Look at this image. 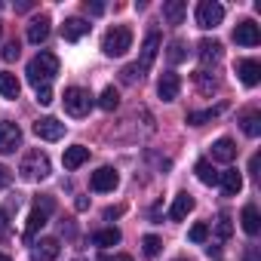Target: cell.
<instances>
[{
	"instance_id": "obj_1",
	"label": "cell",
	"mask_w": 261,
	"mask_h": 261,
	"mask_svg": "<svg viewBox=\"0 0 261 261\" xmlns=\"http://www.w3.org/2000/svg\"><path fill=\"white\" fill-rule=\"evenodd\" d=\"M56 74H59V56L56 53H40L28 62V80H31L34 89L49 86L56 80Z\"/></svg>"
},
{
	"instance_id": "obj_2",
	"label": "cell",
	"mask_w": 261,
	"mask_h": 261,
	"mask_svg": "<svg viewBox=\"0 0 261 261\" xmlns=\"http://www.w3.org/2000/svg\"><path fill=\"white\" fill-rule=\"evenodd\" d=\"M129 46H133V31L123 28V25H114V28L105 34V40H101V49H105V56H111V59L123 56Z\"/></svg>"
},
{
	"instance_id": "obj_3",
	"label": "cell",
	"mask_w": 261,
	"mask_h": 261,
	"mask_svg": "<svg viewBox=\"0 0 261 261\" xmlns=\"http://www.w3.org/2000/svg\"><path fill=\"white\" fill-rule=\"evenodd\" d=\"M19 172H22V178H28V181H40V178L49 175V157H46L43 151H28L25 160H22V166H19Z\"/></svg>"
},
{
	"instance_id": "obj_4",
	"label": "cell",
	"mask_w": 261,
	"mask_h": 261,
	"mask_svg": "<svg viewBox=\"0 0 261 261\" xmlns=\"http://www.w3.org/2000/svg\"><path fill=\"white\" fill-rule=\"evenodd\" d=\"M89 108H92V95H89V89H80V86L65 89V111H68L71 117H86Z\"/></svg>"
},
{
	"instance_id": "obj_5",
	"label": "cell",
	"mask_w": 261,
	"mask_h": 261,
	"mask_svg": "<svg viewBox=\"0 0 261 261\" xmlns=\"http://www.w3.org/2000/svg\"><path fill=\"white\" fill-rule=\"evenodd\" d=\"M56 209V203H53V197H40L37 203H34V209H31V215H28V227H25V240H31L43 224H46V218H49V212Z\"/></svg>"
},
{
	"instance_id": "obj_6",
	"label": "cell",
	"mask_w": 261,
	"mask_h": 261,
	"mask_svg": "<svg viewBox=\"0 0 261 261\" xmlns=\"http://www.w3.org/2000/svg\"><path fill=\"white\" fill-rule=\"evenodd\" d=\"M221 19H224V7L215 4V0H203L197 7V25L200 28H215V25H221Z\"/></svg>"
},
{
	"instance_id": "obj_7",
	"label": "cell",
	"mask_w": 261,
	"mask_h": 261,
	"mask_svg": "<svg viewBox=\"0 0 261 261\" xmlns=\"http://www.w3.org/2000/svg\"><path fill=\"white\" fill-rule=\"evenodd\" d=\"M22 145V129L10 120L0 123V154H13L16 148Z\"/></svg>"
},
{
	"instance_id": "obj_8",
	"label": "cell",
	"mask_w": 261,
	"mask_h": 261,
	"mask_svg": "<svg viewBox=\"0 0 261 261\" xmlns=\"http://www.w3.org/2000/svg\"><path fill=\"white\" fill-rule=\"evenodd\" d=\"M34 136L43 139V142H59L65 136V123H59L56 117H43L34 123Z\"/></svg>"
},
{
	"instance_id": "obj_9",
	"label": "cell",
	"mask_w": 261,
	"mask_h": 261,
	"mask_svg": "<svg viewBox=\"0 0 261 261\" xmlns=\"http://www.w3.org/2000/svg\"><path fill=\"white\" fill-rule=\"evenodd\" d=\"M117 185H120V175H117L111 166L95 169V172H92V178H89V188H92V191H98V194H108V191H114Z\"/></svg>"
},
{
	"instance_id": "obj_10",
	"label": "cell",
	"mask_w": 261,
	"mask_h": 261,
	"mask_svg": "<svg viewBox=\"0 0 261 261\" xmlns=\"http://www.w3.org/2000/svg\"><path fill=\"white\" fill-rule=\"evenodd\" d=\"M233 40L240 43V46H258L261 43V34H258V25L255 22H240L237 28H233Z\"/></svg>"
},
{
	"instance_id": "obj_11",
	"label": "cell",
	"mask_w": 261,
	"mask_h": 261,
	"mask_svg": "<svg viewBox=\"0 0 261 261\" xmlns=\"http://www.w3.org/2000/svg\"><path fill=\"white\" fill-rule=\"evenodd\" d=\"M178 89H181L178 74H172V71L160 74V80H157V92H160V98H163V101H175V98H178Z\"/></svg>"
},
{
	"instance_id": "obj_12",
	"label": "cell",
	"mask_w": 261,
	"mask_h": 261,
	"mask_svg": "<svg viewBox=\"0 0 261 261\" xmlns=\"http://www.w3.org/2000/svg\"><path fill=\"white\" fill-rule=\"evenodd\" d=\"M157 49H160V34H157V31H151V34L145 37V46H142V62L136 65L142 74H145V71L154 65V59H157Z\"/></svg>"
},
{
	"instance_id": "obj_13",
	"label": "cell",
	"mask_w": 261,
	"mask_h": 261,
	"mask_svg": "<svg viewBox=\"0 0 261 261\" xmlns=\"http://www.w3.org/2000/svg\"><path fill=\"white\" fill-rule=\"evenodd\" d=\"M59 240L56 237H43L37 246H34V252H31V261H56L59 258Z\"/></svg>"
},
{
	"instance_id": "obj_14",
	"label": "cell",
	"mask_w": 261,
	"mask_h": 261,
	"mask_svg": "<svg viewBox=\"0 0 261 261\" xmlns=\"http://www.w3.org/2000/svg\"><path fill=\"white\" fill-rule=\"evenodd\" d=\"M237 74H240V80H243L246 86H258V83H261V65H258L255 59L237 62Z\"/></svg>"
},
{
	"instance_id": "obj_15",
	"label": "cell",
	"mask_w": 261,
	"mask_h": 261,
	"mask_svg": "<svg viewBox=\"0 0 261 261\" xmlns=\"http://www.w3.org/2000/svg\"><path fill=\"white\" fill-rule=\"evenodd\" d=\"M89 28H92V25H89L86 19H80V16H74V19H68V22L62 25V37L74 43V40H80V37H86V34H89Z\"/></svg>"
},
{
	"instance_id": "obj_16",
	"label": "cell",
	"mask_w": 261,
	"mask_h": 261,
	"mask_svg": "<svg viewBox=\"0 0 261 261\" xmlns=\"http://www.w3.org/2000/svg\"><path fill=\"white\" fill-rule=\"evenodd\" d=\"M221 59V43L218 40H200V71H206L209 65H215Z\"/></svg>"
},
{
	"instance_id": "obj_17",
	"label": "cell",
	"mask_w": 261,
	"mask_h": 261,
	"mask_svg": "<svg viewBox=\"0 0 261 261\" xmlns=\"http://www.w3.org/2000/svg\"><path fill=\"white\" fill-rule=\"evenodd\" d=\"M86 160H89V148H83V145H71V148H65V157H62L65 169H80Z\"/></svg>"
},
{
	"instance_id": "obj_18",
	"label": "cell",
	"mask_w": 261,
	"mask_h": 261,
	"mask_svg": "<svg viewBox=\"0 0 261 261\" xmlns=\"http://www.w3.org/2000/svg\"><path fill=\"white\" fill-rule=\"evenodd\" d=\"M218 185H221L224 197H237V194L243 191V175H240V169H227V172H221Z\"/></svg>"
},
{
	"instance_id": "obj_19",
	"label": "cell",
	"mask_w": 261,
	"mask_h": 261,
	"mask_svg": "<svg viewBox=\"0 0 261 261\" xmlns=\"http://www.w3.org/2000/svg\"><path fill=\"white\" fill-rule=\"evenodd\" d=\"M185 13H188L185 0H166V4H163V19L169 25H181L185 22Z\"/></svg>"
},
{
	"instance_id": "obj_20",
	"label": "cell",
	"mask_w": 261,
	"mask_h": 261,
	"mask_svg": "<svg viewBox=\"0 0 261 261\" xmlns=\"http://www.w3.org/2000/svg\"><path fill=\"white\" fill-rule=\"evenodd\" d=\"M46 37H49V16L31 19V25H28V40H31V43H43Z\"/></svg>"
},
{
	"instance_id": "obj_21",
	"label": "cell",
	"mask_w": 261,
	"mask_h": 261,
	"mask_svg": "<svg viewBox=\"0 0 261 261\" xmlns=\"http://www.w3.org/2000/svg\"><path fill=\"white\" fill-rule=\"evenodd\" d=\"M237 157V145H233V139H218L215 145H212V160H218V163H230Z\"/></svg>"
},
{
	"instance_id": "obj_22",
	"label": "cell",
	"mask_w": 261,
	"mask_h": 261,
	"mask_svg": "<svg viewBox=\"0 0 261 261\" xmlns=\"http://www.w3.org/2000/svg\"><path fill=\"white\" fill-rule=\"evenodd\" d=\"M194 209V197L188 194V191H181L178 197H175V203H172V209H169V218L172 221H181V218H188V212Z\"/></svg>"
},
{
	"instance_id": "obj_23",
	"label": "cell",
	"mask_w": 261,
	"mask_h": 261,
	"mask_svg": "<svg viewBox=\"0 0 261 261\" xmlns=\"http://www.w3.org/2000/svg\"><path fill=\"white\" fill-rule=\"evenodd\" d=\"M240 221H243V230H246L249 237H258V230H261V215H258L255 206H246L243 215H240Z\"/></svg>"
},
{
	"instance_id": "obj_24",
	"label": "cell",
	"mask_w": 261,
	"mask_h": 261,
	"mask_svg": "<svg viewBox=\"0 0 261 261\" xmlns=\"http://www.w3.org/2000/svg\"><path fill=\"white\" fill-rule=\"evenodd\" d=\"M240 123H243V133H246L249 139H258V136H261V114H258V111H246Z\"/></svg>"
},
{
	"instance_id": "obj_25",
	"label": "cell",
	"mask_w": 261,
	"mask_h": 261,
	"mask_svg": "<svg viewBox=\"0 0 261 261\" xmlns=\"http://www.w3.org/2000/svg\"><path fill=\"white\" fill-rule=\"evenodd\" d=\"M194 172H197V178H200L203 185H218V178H221V172H218L209 160H200V163L194 166Z\"/></svg>"
},
{
	"instance_id": "obj_26",
	"label": "cell",
	"mask_w": 261,
	"mask_h": 261,
	"mask_svg": "<svg viewBox=\"0 0 261 261\" xmlns=\"http://www.w3.org/2000/svg\"><path fill=\"white\" fill-rule=\"evenodd\" d=\"M221 111H224V105H215V108H206V111H191V114H188V123H191V126H203V123L215 120Z\"/></svg>"
},
{
	"instance_id": "obj_27",
	"label": "cell",
	"mask_w": 261,
	"mask_h": 261,
	"mask_svg": "<svg viewBox=\"0 0 261 261\" xmlns=\"http://www.w3.org/2000/svg\"><path fill=\"white\" fill-rule=\"evenodd\" d=\"M92 243H95L98 249L117 246V243H120V230H117V227H105V230H95V233H92Z\"/></svg>"
},
{
	"instance_id": "obj_28",
	"label": "cell",
	"mask_w": 261,
	"mask_h": 261,
	"mask_svg": "<svg viewBox=\"0 0 261 261\" xmlns=\"http://www.w3.org/2000/svg\"><path fill=\"white\" fill-rule=\"evenodd\" d=\"M19 92H22V83L16 80V74H0V95L19 98Z\"/></svg>"
},
{
	"instance_id": "obj_29",
	"label": "cell",
	"mask_w": 261,
	"mask_h": 261,
	"mask_svg": "<svg viewBox=\"0 0 261 261\" xmlns=\"http://www.w3.org/2000/svg\"><path fill=\"white\" fill-rule=\"evenodd\" d=\"M98 108H101V111H117V108H120V92H117L114 86H108V89L101 92V98H98Z\"/></svg>"
},
{
	"instance_id": "obj_30",
	"label": "cell",
	"mask_w": 261,
	"mask_h": 261,
	"mask_svg": "<svg viewBox=\"0 0 261 261\" xmlns=\"http://www.w3.org/2000/svg\"><path fill=\"white\" fill-rule=\"evenodd\" d=\"M166 56H169V62H172V65L185 62V59H188V46H185V40H172V43H169V53H166Z\"/></svg>"
},
{
	"instance_id": "obj_31",
	"label": "cell",
	"mask_w": 261,
	"mask_h": 261,
	"mask_svg": "<svg viewBox=\"0 0 261 261\" xmlns=\"http://www.w3.org/2000/svg\"><path fill=\"white\" fill-rule=\"evenodd\" d=\"M142 249H145V255H148V258H157V255H160V249H163V243H160V237L148 233V237L142 240Z\"/></svg>"
},
{
	"instance_id": "obj_32",
	"label": "cell",
	"mask_w": 261,
	"mask_h": 261,
	"mask_svg": "<svg viewBox=\"0 0 261 261\" xmlns=\"http://www.w3.org/2000/svg\"><path fill=\"white\" fill-rule=\"evenodd\" d=\"M194 77H197V86H200L203 92H212V89L218 86V80H215V77H209V71H197Z\"/></svg>"
},
{
	"instance_id": "obj_33",
	"label": "cell",
	"mask_w": 261,
	"mask_h": 261,
	"mask_svg": "<svg viewBox=\"0 0 261 261\" xmlns=\"http://www.w3.org/2000/svg\"><path fill=\"white\" fill-rule=\"evenodd\" d=\"M188 237H191V243H206V240H209V224H203V221L194 224Z\"/></svg>"
},
{
	"instance_id": "obj_34",
	"label": "cell",
	"mask_w": 261,
	"mask_h": 261,
	"mask_svg": "<svg viewBox=\"0 0 261 261\" xmlns=\"http://www.w3.org/2000/svg\"><path fill=\"white\" fill-rule=\"evenodd\" d=\"M215 233H218L221 240H227V237L233 233V224H230V215H221V218H218V224H215Z\"/></svg>"
},
{
	"instance_id": "obj_35",
	"label": "cell",
	"mask_w": 261,
	"mask_h": 261,
	"mask_svg": "<svg viewBox=\"0 0 261 261\" xmlns=\"http://www.w3.org/2000/svg\"><path fill=\"white\" fill-rule=\"evenodd\" d=\"M139 77H142V71H139L136 65H129V68H123V71H120V80H123V83H136Z\"/></svg>"
},
{
	"instance_id": "obj_36",
	"label": "cell",
	"mask_w": 261,
	"mask_h": 261,
	"mask_svg": "<svg viewBox=\"0 0 261 261\" xmlns=\"http://www.w3.org/2000/svg\"><path fill=\"white\" fill-rule=\"evenodd\" d=\"M19 59V40H10L4 46V62H16Z\"/></svg>"
},
{
	"instance_id": "obj_37",
	"label": "cell",
	"mask_w": 261,
	"mask_h": 261,
	"mask_svg": "<svg viewBox=\"0 0 261 261\" xmlns=\"http://www.w3.org/2000/svg\"><path fill=\"white\" fill-rule=\"evenodd\" d=\"M37 101H40V105H53V89H49V86H40V89H37Z\"/></svg>"
},
{
	"instance_id": "obj_38",
	"label": "cell",
	"mask_w": 261,
	"mask_h": 261,
	"mask_svg": "<svg viewBox=\"0 0 261 261\" xmlns=\"http://www.w3.org/2000/svg\"><path fill=\"white\" fill-rule=\"evenodd\" d=\"M10 181H13V172H10L7 166H0V191L10 188Z\"/></svg>"
},
{
	"instance_id": "obj_39",
	"label": "cell",
	"mask_w": 261,
	"mask_h": 261,
	"mask_svg": "<svg viewBox=\"0 0 261 261\" xmlns=\"http://www.w3.org/2000/svg\"><path fill=\"white\" fill-rule=\"evenodd\" d=\"M10 233V218H7V212L4 209H0V240H4Z\"/></svg>"
},
{
	"instance_id": "obj_40",
	"label": "cell",
	"mask_w": 261,
	"mask_h": 261,
	"mask_svg": "<svg viewBox=\"0 0 261 261\" xmlns=\"http://www.w3.org/2000/svg\"><path fill=\"white\" fill-rule=\"evenodd\" d=\"M117 215H123V206H108L105 209V218H117Z\"/></svg>"
},
{
	"instance_id": "obj_41",
	"label": "cell",
	"mask_w": 261,
	"mask_h": 261,
	"mask_svg": "<svg viewBox=\"0 0 261 261\" xmlns=\"http://www.w3.org/2000/svg\"><path fill=\"white\" fill-rule=\"evenodd\" d=\"M86 10H89V13H95V16H98V13H105V4H98V0H95V4H86Z\"/></svg>"
},
{
	"instance_id": "obj_42",
	"label": "cell",
	"mask_w": 261,
	"mask_h": 261,
	"mask_svg": "<svg viewBox=\"0 0 261 261\" xmlns=\"http://www.w3.org/2000/svg\"><path fill=\"white\" fill-rule=\"evenodd\" d=\"M206 255H209V258H215V261H218V258H221V249H218V246H206Z\"/></svg>"
},
{
	"instance_id": "obj_43",
	"label": "cell",
	"mask_w": 261,
	"mask_h": 261,
	"mask_svg": "<svg viewBox=\"0 0 261 261\" xmlns=\"http://www.w3.org/2000/svg\"><path fill=\"white\" fill-rule=\"evenodd\" d=\"M249 169H252V175H261V172H258V154L249 160Z\"/></svg>"
},
{
	"instance_id": "obj_44",
	"label": "cell",
	"mask_w": 261,
	"mask_h": 261,
	"mask_svg": "<svg viewBox=\"0 0 261 261\" xmlns=\"http://www.w3.org/2000/svg\"><path fill=\"white\" fill-rule=\"evenodd\" d=\"M114 261H133V258H129V255H117Z\"/></svg>"
},
{
	"instance_id": "obj_45",
	"label": "cell",
	"mask_w": 261,
	"mask_h": 261,
	"mask_svg": "<svg viewBox=\"0 0 261 261\" xmlns=\"http://www.w3.org/2000/svg\"><path fill=\"white\" fill-rule=\"evenodd\" d=\"M0 261H10V255H4V252H0Z\"/></svg>"
},
{
	"instance_id": "obj_46",
	"label": "cell",
	"mask_w": 261,
	"mask_h": 261,
	"mask_svg": "<svg viewBox=\"0 0 261 261\" xmlns=\"http://www.w3.org/2000/svg\"><path fill=\"white\" fill-rule=\"evenodd\" d=\"M0 34H4V25H0Z\"/></svg>"
},
{
	"instance_id": "obj_47",
	"label": "cell",
	"mask_w": 261,
	"mask_h": 261,
	"mask_svg": "<svg viewBox=\"0 0 261 261\" xmlns=\"http://www.w3.org/2000/svg\"><path fill=\"white\" fill-rule=\"evenodd\" d=\"M175 261H185V258H175Z\"/></svg>"
}]
</instances>
